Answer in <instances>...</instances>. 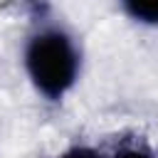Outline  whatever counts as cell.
I'll list each match as a JSON object with an SVG mask.
<instances>
[{"label":"cell","instance_id":"6da1fadb","mask_svg":"<svg viewBox=\"0 0 158 158\" xmlns=\"http://www.w3.org/2000/svg\"><path fill=\"white\" fill-rule=\"evenodd\" d=\"M25 69L40 94L62 99L77 81L79 52L67 32L47 27L30 37L25 47Z\"/></svg>","mask_w":158,"mask_h":158},{"label":"cell","instance_id":"7a4b0ae2","mask_svg":"<svg viewBox=\"0 0 158 158\" xmlns=\"http://www.w3.org/2000/svg\"><path fill=\"white\" fill-rule=\"evenodd\" d=\"M123 10H126L136 22L158 25V0H133V2H126Z\"/></svg>","mask_w":158,"mask_h":158},{"label":"cell","instance_id":"3957f363","mask_svg":"<svg viewBox=\"0 0 158 158\" xmlns=\"http://www.w3.org/2000/svg\"><path fill=\"white\" fill-rule=\"evenodd\" d=\"M111 158H153V153L146 146H121Z\"/></svg>","mask_w":158,"mask_h":158},{"label":"cell","instance_id":"277c9868","mask_svg":"<svg viewBox=\"0 0 158 158\" xmlns=\"http://www.w3.org/2000/svg\"><path fill=\"white\" fill-rule=\"evenodd\" d=\"M59 158H104V156L96 153V151H91V148H86V146H74V148L64 151Z\"/></svg>","mask_w":158,"mask_h":158}]
</instances>
